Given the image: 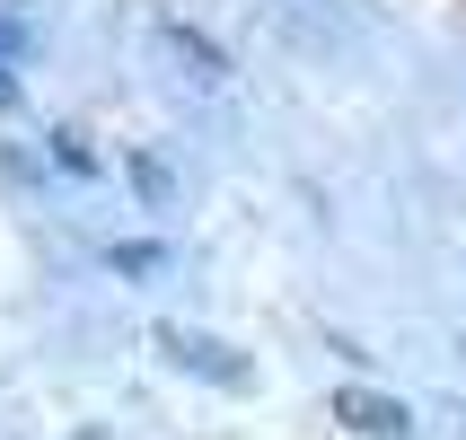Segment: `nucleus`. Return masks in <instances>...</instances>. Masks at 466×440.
<instances>
[{
	"label": "nucleus",
	"mask_w": 466,
	"mask_h": 440,
	"mask_svg": "<svg viewBox=\"0 0 466 440\" xmlns=\"http://www.w3.org/2000/svg\"><path fill=\"white\" fill-rule=\"evenodd\" d=\"M158 353H167V362L177 370H194V379H211V388H247V362H238L229 343L220 335H203V326H158Z\"/></svg>",
	"instance_id": "obj_2"
},
{
	"label": "nucleus",
	"mask_w": 466,
	"mask_h": 440,
	"mask_svg": "<svg viewBox=\"0 0 466 440\" xmlns=\"http://www.w3.org/2000/svg\"><path fill=\"white\" fill-rule=\"evenodd\" d=\"M335 423H352L361 440H405V432H414V414H405L396 396L361 388V379H352V388H335Z\"/></svg>",
	"instance_id": "obj_3"
},
{
	"label": "nucleus",
	"mask_w": 466,
	"mask_h": 440,
	"mask_svg": "<svg viewBox=\"0 0 466 440\" xmlns=\"http://www.w3.org/2000/svg\"><path fill=\"white\" fill-rule=\"evenodd\" d=\"M150 36H158V62H167V71H177L185 88H203V97H229V53L211 45L203 26H185L177 9H167V18H158Z\"/></svg>",
	"instance_id": "obj_1"
},
{
	"label": "nucleus",
	"mask_w": 466,
	"mask_h": 440,
	"mask_svg": "<svg viewBox=\"0 0 466 440\" xmlns=\"http://www.w3.org/2000/svg\"><path fill=\"white\" fill-rule=\"evenodd\" d=\"M106 264H115V273H158V264H167V247H106Z\"/></svg>",
	"instance_id": "obj_6"
},
{
	"label": "nucleus",
	"mask_w": 466,
	"mask_h": 440,
	"mask_svg": "<svg viewBox=\"0 0 466 440\" xmlns=\"http://www.w3.org/2000/svg\"><path fill=\"white\" fill-rule=\"evenodd\" d=\"M53 159H62V168H71V177H97V150H88V132H53Z\"/></svg>",
	"instance_id": "obj_5"
},
{
	"label": "nucleus",
	"mask_w": 466,
	"mask_h": 440,
	"mask_svg": "<svg viewBox=\"0 0 466 440\" xmlns=\"http://www.w3.org/2000/svg\"><path fill=\"white\" fill-rule=\"evenodd\" d=\"M124 168H132V185H141L150 203H167V194H177V168H167L158 150H124Z\"/></svg>",
	"instance_id": "obj_4"
},
{
	"label": "nucleus",
	"mask_w": 466,
	"mask_h": 440,
	"mask_svg": "<svg viewBox=\"0 0 466 440\" xmlns=\"http://www.w3.org/2000/svg\"><path fill=\"white\" fill-rule=\"evenodd\" d=\"M317 9H343V0H317Z\"/></svg>",
	"instance_id": "obj_7"
}]
</instances>
